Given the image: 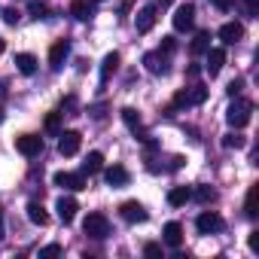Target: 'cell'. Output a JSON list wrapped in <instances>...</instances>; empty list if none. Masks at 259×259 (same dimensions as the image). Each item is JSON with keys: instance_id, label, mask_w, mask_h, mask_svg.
I'll list each match as a JSON object with an SVG mask.
<instances>
[{"instance_id": "8992f818", "label": "cell", "mask_w": 259, "mask_h": 259, "mask_svg": "<svg viewBox=\"0 0 259 259\" xmlns=\"http://www.w3.org/2000/svg\"><path fill=\"white\" fill-rule=\"evenodd\" d=\"M195 229H198L201 235H213V232H220V229H223V217H220V213H213V210H204V213H198Z\"/></svg>"}, {"instance_id": "8fae6325", "label": "cell", "mask_w": 259, "mask_h": 259, "mask_svg": "<svg viewBox=\"0 0 259 259\" xmlns=\"http://www.w3.org/2000/svg\"><path fill=\"white\" fill-rule=\"evenodd\" d=\"M119 210H122V220H125V223H144V220H147V210H144L141 201H125Z\"/></svg>"}, {"instance_id": "836d02e7", "label": "cell", "mask_w": 259, "mask_h": 259, "mask_svg": "<svg viewBox=\"0 0 259 259\" xmlns=\"http://www.w3.org/2000/svg\"><path fill=\"white\" fill-rule=\"evenodd\" d=\"M144 253L156 259V256H162V244H147V247H144Z\"/></svg>"}, {"instance_id": "ab89813d", "label": "cell", "mask_w": 259, "mask_h": 259, "mask_svg": "<svg viewBox=\"0 0 259 259\" xmlns=\"http://www.w3.org/2000/svg\"><path fill=\"white\" fill-rule=\"evenodd\" d=\"M171 168H174V171L183 168V156H174V159H171Z\"/></svg>"}, {"instance_id": "e575fe53", "label": "cell", "mask_w": 259, "mask_h": 259, "mask_svg": "<svg viewBox=\"0 0 259 259\" xmlns=\"http://www.w3.org/2000/svg\"><path fill=\"white\" fill-rule=\"evenodd\" d=\"M4 22H7V25H16V22H19V13H16V10H4Z\"/></svg>"}, {"instance_id": "9c48e42d", "label": "cell", "mask_w": 259, "mask_h": 259, "mask_svg": "<svg viewBox=\"0 0 259 259\" xmlns=\"http://www.w3.org/2000/svg\"><path fill=\"white\" fill-rule=\"evenodd\" d=\"M144 64H147V70L156 73V76H165V73H168V55H165V52H147V55H144Z\"/></svg>"}, {"instance_id": "5b68a950", "label": "cell", "mask_w": 259, "mask_h": 259, "mask_svg": "<svg viewBox=\"0 0 259 259\" xmlns=\"http://www.w3.org/2000/svg\"><path fill=\"white\" fill-rule=\"evenodd\" d=\"M52 183L61 186V189H70V192L85 189V177H82V174H70V171H58V174L52 177Z\"/></svg>"}, {"instance_id": "f1b7e54d", "label": "cell", "mask_w": 259, "mask_h": 259, "mask_svg": "<svg viewBox=\"0 0 259 259\" xmlns=\"http://www.w3.org/2000/svg\"><path fill=\"white\" fill-rule=\"evenodd\" d=\"M204 98H207V89H201V85H192V89H189V101H192V107L201 104Z\"/></svg>"}, {"instance_id": "4fadbf2b", "label": "cell", "mask_w": 259, "mask_h": 259, "mask_svg": "<svg viewBox=\"0 0 259 259\" xmlns=\"http://www.w3.org/2000/svg\"><path fill=\"white\" fill-rule=\"evenodd\" d=\"M153 25H156V7H144V10L138 13V19H135V28H138V34H147V31H153Z\"/></svg>"}, {"instance_id": "ee69618b", "label": "cell", "mask_w": 259, "mask_h": 259, "mask_svg": "<svg viewBox=\"0 0 259 259\" xmlns=\"http://www.w3.org/2000/svg\"><path fill=\"white\" fill-rule=\"evenodd\" d=\"M0 122H4V107H0Z\"/></svg>"}, {"instance_id": "603a6c76", "label": "cell", "mask_w": 259, "mask_h": 259, "mask_svg": "<svg viewBox=\"0 0 259 259\" xmlns=\"http://www.w3.org/2000/svg\"><path fill=\"white\" fill-rule=\"evenodd\" d=\"M101 168H104V156H101L98 150H95V153H89V156H85V162H82V174H98Z\"/></svg>"}, {"instance_id": "d590c367", "label": "cell", "mask_w": 259, "mask_h": 259, "mask_svg": "<svg viewBox=\"0 0 259 259\" xmlns=\"http://www.w3.org/2000/svg\"><path fill=\"white\" fill-rule=\"evenodd\" d=\"M210 4H213L217 10H223V13H229V10H232V0H210Z\"/></svg>"}, {"instance_id": "4316f807", "label": "cell", "mask_w": 259, "mask_h": 259, "mask_svg": "<svg viewBox=\"0 0 259 259\" xmlns=\"http://www.w3.org/2000/svg\"><path fill=\"white\" fill-rule=\"evenodd\" d=\"M223 147H226V150H241V147H244V138H241L238 132H232V135L223 138Z\"/></svg>"}, {"instance_id": "b9f144b4", "label": "cell", "mask_w": 259, "mask_h": 259, "mask_svg": "<svg viewBox=\"0 0 259 259\" xmlns=\"http://www.w3.org/2000/svg\"><path fill=\"white\" fill-rule=\"evenodd\" d=\"M4 49H7V43H4V37H0V52H4Z\"/></svg>"}, {"instance_id": "7bdbcfd3", "label": "cell", "mask_w": 259, "mask_h": 259, "mask_svg": "<svg viewBox=\"0 0 259 259\" xmlns=\"http://www.w3.org/2000/svg\"><path fill=\"white\" fill-rule=\"evenodd\" d=\"M168 4H171V0H159V7H168Z\"/></svg>"}, {"instance_id": "f6af8a7d", "label": "cell", "mask_w": 259, "mask_h": 259, "mask_svg": "<svg viewBox=\"0 0 259 259\" xmlns=\"http://www.w3.org/2000/svg\"><path fill=\"white\" fill-rule=\"evenodd\" d=\"M95 4H101V0H95Z\"/></svg>"}, {"instance_id": "d4e9b609", "label": "cell", "mask_w": 259, "mask_h": 259, "mask_svg": "<svg viewBox=\"0 0 259 259\" xmlns=\"http://www.w3.org/2000/svg\"><path fill=\"white\" fill-rule=\"evenodd\" d=\"M256 201H259V186H250V192H247V201H244V213L253 220L256 217Z\"/></svg>"}, {"instance_id": "5bb4252c", "label": "cell", "mask_w": 259, "mask_h": 259, "mask_svg": "<svg viewBox=\"0 0 259 259\" xmlns=\"http://www.w3.org/2000/svg\"><path fill=\"white\" fill-rule=\"evenodd\" d=\"M55 210H58V220L61 223H73V217H76V210H79V204L73 201V198H58V204H55Z\"/></svg>"}, {"instance_id": "83f0119b", "label": "cell", "mask_w": 259, "mask_h": 259, "mask_svg": "<svg viewBox=\"0 0 259 259\" xmlns=\"http://www.w3.org/2000/svg\"><path fill=\"white\" fill-rule=\"evenodd\" d=\"M192 195H195V198H198L201 204H207V201H213V198H217V192H213L210 186H198V189H195Z\"/></svg>"}, {"instance_id": "4dcf8cb0", "label": "cell", "mask_w": 259, "mask_h": 259, "mask_svg": "<svg viewBox=\"0 0 259 259\" xmlns=\"http://www.w3.org/2000/svg\"><path fill=\"white\" fill-rule=\"evenodd\" d=\"M177 49V43H174V37H162V49L159 52H165V55H171Z\"/></svg>"}, {"instance_id": "2e32d148", "label": "cell", "mask_w": 259, "mask_h": 259, "mask_svg": "<svg viewBox=\"0 0 259 259\" xmlns=\"http://www.w3.org/2000/svg\"><path fill=\"white\" fill-rule=\"evenodd\" d=\"M162 235H165V244H168V247H180V244H183V226L174 223V220L165 223V232H162Z\"/></svg>"}, {"instance_id": "1f68e13d", "label": "cell", "mask_w": 259, "mask_h": 259, "mask_svg": "<svg viewBox=\"0 0 259 259\" xmlns=\"http://www.w3.org/2000/svg\"><path fill=\"white\" fill-rule=\"evenodd\" d=\"M46 132H52V135L58 132V113H49L46 116Z\"/></svg>"}, {"instance_id": "d6a6232c", "label": "cell", "mask_w": 259, "mask_h": 259, "mask_svg": "<svg viewBox=\"0 0 259 259\" xmlns=\"http://www.w3.org/2000/svg\"><path fill=\"white\" fill-rule=\"evenodd\" d=\"M241 89H244V79H232V82H229V89H226V92H229V95H232V98H235V95H241Z\"/></svg>"}, {"instance_id": "ba28073f", "label": "cell", "mask_w": 259, "mask_h": 259, "mask_svg": "<svg viewBox=\"0 0 259 259\" xmlns=\"http://www.w3.org/2000/svg\"><path fill=\"white\" fill-rule=\"evenodd\" d=\"M58 138H61V141H58V153H61V156H76V153H79V144H82L79 132H61Z\"/></svg>"}, {"instance_id": "7402d4cb", "label": "cell", "mask_w": 259, "mask_h": 259, "mask_svg": "<svg viewBox=\"0 0 259 259\" xmlns=\"http://www.w3.org/2000/svg\"><path fill=\"white\" fill-rule=\"evenodd\" d=\"M116 67H119V52H107L104 55V64H101V82H107Z\"/></svg>"}, {"instance_id": "44dd1931", "label": "cell", "mask_w": 259, "mask_h": 259, "mask_svg": "<svg viewBox=\"0 0 259 259\" xmlns=\"http://www.w3.org/2000/svg\"><path fill=\"white\" fill-rule=\"evenodd\" d=\"M28 220H31L34 226H46V223H49V213L43 210L40 201H31V204H28Z\"/></svg>"}, {"instance_id": "7a4b0ae2", "label": "cell", "mask_w": 259, "mask_h": 259, "mask_svg": "<svg viewBox=\"0 0 259 259\" xmlns=\"http://www.w3.org/2000/svg\"><path fill=\"white\" fill-rule=\"evenodd\" d=\"M82 232H85L89 238H95V241H104V238L110 235V220H107L104 213H89L85 223H82Z\"/></svg>"}, {"instance_id": "484cf974", "label": "cell", "mask_w": 259, "mask_h": 259, "mask_svg": "<svg viewBox=\"0 0 259 259\" xmlns=\"http://www.w3.org/2000/svg\"><path fill=\"white\" fill-rule=\"evenodd\" d=\"M28 13H31V19H37V22H40V19H46V16H49V7H46V4H40V0H31V4H28Z\"/></svg>"}, {"instance_id": "74e56055", "label": "cell", "mask_w": 259, "mask_h": 259, "mask_svg": "<svg viewBox=\"0 0 259 259\" xmlns=\"http://www.w3.org/2000/svg\"><path fill=\"white\" fill-rule=\"evenodd\" d=\"M244 4H247V13L250 16H259V0H244Z\"/></svg>"}, {"instance_id": "60d3db41", "label": "cell", "mask_w": 259, "mask_h": 259, "mask_svg": "<svg viewBox=\"0 0 259 259\" xmlns=\"http://www.w3.org/2000/svg\"><path fill=\"white\" fill-rule=\"evenodd\" d=\"M0 241H4V213H0Z\"/></svg>"}, {"instance_id": "6da1fadb", "label": "cell", "mask_w": 259, "mask_h": 259, "mask_svg": "<svg viewBox=\"0 0 259 259\" xmlns=\"http://www.w3.org/2000/svg\"><path fill=\"white\" fill-rule=\"evenodd\" d=\"M250 113H253V104L235 95V101H232V104H229V110H226V119H229V125H232V128H244V125L250 122Z\"/></svg>"}, {"instance_id": "9a60e30c", "label": "cell", "mask_w": 259, "mask_h": 259, "mask_svg": "<svg viewBox=\"0 0 259 259\" xmlns=\"http://www.w3.org/2000/svg\"><path fill=\"white\" fill-rule=\"evenodd\" d=\"M223 64H226V49H207V73L210 76H217L220 70H223Z\"/></svg>"}, {"instance_id": "7c38bea8", "label": "cell", "mask_w": 259, "mask_h": 259, "mask_svg": "<svg viewBox=\"0 0 259 259\" xmlns=\"http://www.w3.org/2000/svg\"><path fill=\"white\" fill-rule=\"evenodd\" d=\"M70 16L79 22H89L95 16V0H73L70 4Z\"/></svg>"}, {"instance_id": "30bf717a", "label": "cell", "mask_w": 259, "mask_h": 259, "mask_svg": "<svg viewBox=\"0 0 259 259\" xmlns=\"http://www.w3.org/2000/svg\"><path fill=\"white\" fill-rule=\"evenodd\" d=\"M67 55H70V43H67V40H58V43L49 49V67H52V70H61Z\"/></svg>"}, {"instance_id": "8d00e7d4", "label": "cell", "mask_w": 259, "mask_h": 259, "mask_svg": "<svg viewBox=\"0 0 259 259\" xmlns=\"http://www.w3.org/2000/svg\"><path fill=\"white\" fill-rule=\"evenodd\" d=\"M89 113H92L95 119H104V113H107V107H104V104H95V107H92Z\"/></svg>"}, {"instance_id": "e0dca14e", "label": "cell", "mask_w": 259, "mask_h": 259, "mask_svg": "<svg viewBox=\"0 0 259 259\" xmlns=\"http://www.w3.org/2000/svg\"><path fill=\"white\" fill-rule=\"evenodd\" d=\"M241 37H244V28H241L238 22H226V25L220 28V40H223V43H238Z\"/></svg>"}, {"instance_id": "3957f363", "label": "cell", "mask_w": 259, "mask_h": 259, "mask_svg": "<svg viewBox=\"0 0 259 259\" xmlns=\"http://www.w3.org/2000/svg\"><path fill=\"white\" fill-rule=\"evenodd\" d=\"M122 122L128 125V132H132L138 141H147L150 135H147V128H144V122H141V116H138V110L135 107H125L122 110Z\"/></svg>"}, {"instance_id": "ac0fdd59", "label": "cell", "mask_w": 259, "mask_h": 259, "mask_svg": "<svg viewBox=\"0 0 259 259\" xmlns=\"http://www.w3.org/2000/svg\"><path fill=\"white\" fill-rule=\"evenodd\" d=\"M104 180H107V186H125L128 183V171L122 165H113V168L104 171Z\"/></svg>"}, {"instance_id": "f35d334b", "label": "cell", "mask_w": 259, "mask_h": 259, "mask_svg": "<svg viewBox=\"0 0 259 259\" xmlns=\"http://www.w3.org/2000/svg\"><path fill=\"white\" fill-rule=\"evenodd\" d=\"M250 250H253V253L259 250V232H250Z\"/></svg>"}, {"instance_id": "52a82bcc", "label": "cell", "mask_w": 259, "mask_h": 259, "mask_svg": "<svg viewBox=\"0 0 259 259\" xmlns=\"http://www.w3.org/2000/svg\"><path fill=\"white\" fill-rule=\"evenodd\" d=\"M195 25V7L192 4H183L174 10V31H189Z\"/></svg>"}, {"instance_id": "d6986e66", "label": "cell", "mask_w": 259, "mask_h": 259, "mask_svg": "<svg viewBox=\"0 0 259 259\" xmlns=\"http://www.w3.org/2000/svg\"><path fill=\"white\" fill-rule=\"evenodd\" d=\"M189 198H192V189H189V186H174V189L168 192V204H171V207H183Z\"/></svg>"}, {"instance_id": "277c9868", "label": "cell", "mask_w": 259, "mask_h": 259, "mask_svg": "<svg viewBox=\"0 0 259 259\" xmlns=\"http://www.w3.org/2000/svg\"><path fill=\"white\" fill-rule=\"evenodd\" d=\"M16 150H19L22 156L34 159V156L43 153V138H37V135H22V138H16Z\"/></svg>"}, {"instance_id": "f546056e", "label": "cell", "mask_w": 259, "mask_h": 259, "mask_svg": "<svg viewBox=\"0 0 259 259\" xmlns=\"http://www.w3.org/2000/svg\"><path fill=\"white\" fill-rule=\"evenodd\" d=\"M52 256H61V244H49L40 250V259H52Z\"/></svg>"}, {"instance_id": "ffe728a7", "label": "cell", "mask_w": 259, "mask_h": 259, "mask_svg": "<svg viewBox=\"0 0 259 259\" xmlns=\"http://www.w3.org/2000/svg\"><path fill=\"white\" fill-rule=\"evenodd\" d=\"M16 67H19L25 76H31V73L37 70V58H34L31 52H19V55H16Z\"/></svg>"}, {"instance_id": "cb8c5ba5", "label": "cell", "mask_w": 259, "mask_h": 259, "mask_svg": "<svg viewBox=\"0 0 259 259\" xmlns=\"http://www.w3.org/2000/svg\"><path fill=\"white\" fill-rule=\"evenodd\" d=\"M210 49V31H198L195 40H192V55H201Z\"/></svg>"}]
</instances>
